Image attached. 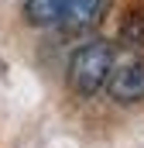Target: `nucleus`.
<instances>
[{
    "mask_svg": "<svg viewBox=\"0 0 144 148\" xmlns=\"http://www.w3.org/2000/svg\"><path fill=\"white\" fill-rule=\"evenodd\" d=\"M120 45L144 48V3H130L120 17Z\"/></svg>",
    "mask_w": 144,
    "mask_h": 148,
    "instance_id": "39448f33",
    "label": "nucleus"
},
{
    "mask_svg": "<svg viewBox=\"0 0 144 148\" xmlns=\"http://www.w3.org/2000/svg\"><path fill=\"white\" fill-rule=\"evenodd\" d=\"M103 90L120 107H130V103L144 100V52L141 48H124L120 55H113V66H110Z\"/></svg>",
    "mask_w": 144,
    "mask_h": 148,
    "instance_id": "f03ea898",
    "label": "nucleus"
},
{
    "mask_svg": "<svg viewBox=\"0 0 144 148\" xmlns=\"http://www.w3.org/2000/svg\"><path fill=\"white\" fill-rule=\"evenodd\" d=\"M69 0H24V21L31 28H58Z\"/></svg>",
    "mask_w": 144,
    "mask_h": 148,
    "instance_id": "20e7f679",
    "label": "nucleus"
},
{
    "mask_svg": "<svg viewBox=\"0 0 144 148\" xmlns=\"http://www.w3.org/2000/svg\"><path fill=\"white\" fill-rule=\"evenodd\" d=\"M107 14V0H69L65 7V17H62V28L72 35H82V31H93Z\"/></svg>",
    "mask_w": 144,
    "mask_h": 148,
    "instance_id": "7ed1b4c3",
    "label": "nucleus"
},
{
    "mask_svg": "<svg viewBox=\"0 0 144 148\" xmlns=\"http://www.w3.org/2000/svg\"><path fill=\"white\" fill-rule=\"evenodd\" d=\"M113 55L117 52H113V45L107 38H86L69 59V90L75 97H82V100L103 93Z\"/></svg>",
    "mask_w": 144,
    "mask_h": 148,
    "instance_id": "f257e3e1",
    "label": "nucleus"
}]
</instances>
